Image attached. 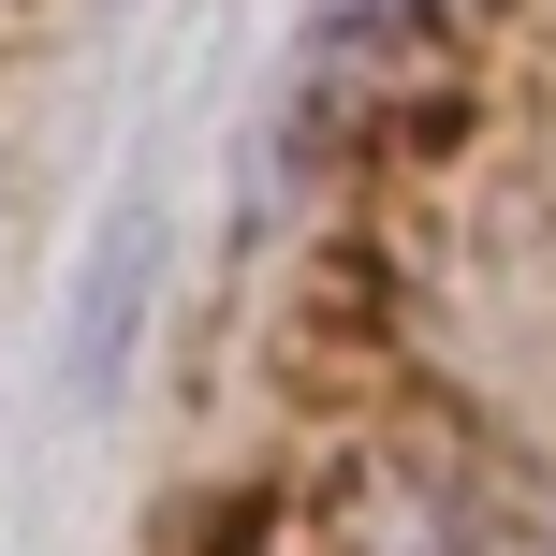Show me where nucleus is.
<instances>
[]
</instances>
